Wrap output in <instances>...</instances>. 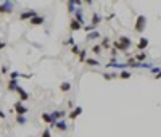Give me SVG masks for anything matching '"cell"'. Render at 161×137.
<instances>
[{"label": "cell", "instance_id": "obj_17", "mask_svg": "<svg viewBox=\"0 0 161 137\" xmlns=\"http://www.w3.org/2000/svg\"><path fill=\"white\" fill-rule=\"evenodd\" d=\"M101 23V16L99 13H93L92 15V26H97V24H100Z\"/></svg>", "mask_w": 161, "mask_h": 137}, {"label": "cell", "instance_id": "obj_28", "mask_svg": "<svg viewBox=\"0 0 161 137\" xmlns=\"http://www.w3.org/2000/svg\"><path fill=\"white\" fill-rule=\"evenodd\" d=\"M79 61H81V63H84V61H85V50H81V52H79Z\"/></svg>", "mask_w": 161, "mask_h": 137}, {"label": "cell", "instance_id": "obj_9", "mask_svg": "<svg viewBox=\"0 0 161 137\" xmlns=\"http://www.w3.org/2000/svg\"><path fill=\"white\" fill-rule=\"evenodd\" d=\"M44 21H45V18H44V16H39V15H36L34 18L29 19V23H31L32 26H40V24H44Z\"/></svg>", "mask_w": 161, "mask_h": 137}, {"label": "cell", "instance_id": "obj_7", "mask_svg": "<svg viewBox=\"0 0 161 137\" xmlns=\"http://www.w3.org/2000/svg\"><path fill=\"white\" fill-rule=\"evenodd\" d=\"M16 92L19 94V102H21V103H23V102H26L27 99H29V94H27V92L24 91V89L21 87V85H18V87H16Z\"/></svg>", "mask_w": 161, "mask_h": 137}, {"label": "cell", "instance_id": "obj_24", "mask_svg": "<svg viewBox=\"0 0 161 137\" xmlns=\"http://www.w3.org/2000/svg\"><path fill=\"white\" fill-rule=\"evenodd\" d=\"M19 76H21V74H19L18 71H11L10 73V81H18Z\"/></svg>", "mask_w": 161, "mask_h": 137}, {"label": "cell", "instance_id": "obj_15", "mask_svg": "<svg viewBox=\"0 0 161 137\" xmlns=\"http://www.w3.org/2000/svg\"><path fill=\"white\" fill-rule=\"evenodd\" d=\"M131 76H132V73H129L127 69H123V71L118 73V77H121V79H131Z\"/></svg>", "mask_w": 161, "mask_h": 137}, {"label": "cell", "instance_id": "obj_34", "mask_svg": "<svg viewBox=\"0 0 161 137\" xmlns=\"http://www.w3.org/2000/svg\"><path fill=\"white\" fill-rule=\"evenodd\" d=\"M5 47H7V44H5L3 41H0V50H2V49H5Z\"/></svg>", "mask_w": 161, "mask_h": 137}, {"label": "cell", "instance_id": "obj_14", "mask_svg": "<svg viewBox=\"0 0 161 137\" xmlns=\"http://www.w3.org/2000/svg\"><path fill=\"white\" fill-rule=\"evenodd\" d=\"M69 29H71L73 32H76V31H79V29H82V26H81L79 23L76 21V19H71V23H69Z\"/></svg>", "mask_w": 161, "mask_h": 137}, {"label": "cell", "instance_id": "obj_35", "mask_svg": "<svg viewBox=\"0 0 161 137\" xmlns=\"http://www.w3.org/2000/svg\"><path fill=\"white\" fill-rule=\"evenodd\" d=\"M3 118H5V113H3L2 110H0V119H3Z\"/></svg>", "mask_w": 161, "mask_h": 137}, {"label": "cell", "instance_id": "obj_27", "mask_svg": "<svg viewBox=\"0 0 161 137\" xmlns=\"http://www.w3.org/2000/svg\"><path fill=\"white\" fill-rule=\"evenodd\" d=\"M100 47H103V49H111V47H110V42H108V37L103 39V42H101Z\"/></svg>", "mask_w": 161, "mask_h": 137}, {"label": "cell", "instance_id": "obj_8", "mask_svg": "<svg viewBox=\"0 0 161 137\" xmlns=\"http://www.w3.org/2000/svg\"><path fill=\"white\" fill-rule=\"evenodd\" d=\"M74 19H76L81 26H84V13H82V8H76V11H74Z\"/></svg>", "mask_w": 161, "mask_h": 137}, {"label": "cell", "instance_id": "obj_29", "mask_svg": "<svg viewBox=\"0 0 161 137\" xmlns=\"http://www.w3.org/2000/svg\"><path fill=\"white\" fill-rule=\"evenodd\" d=\"M71 52H73L74 55H79L81 49H79V47H77V45H73V47H71Z\"/></svg>", "mask_w": 161, "mask_h": 137}, {"label": "cell", "instance_id": "obj_12", "mask_svg": "<svg viewBox=\"0 0 161 137\" xmlns=\"http://www.w3.org/2000/svg\"><path fill=\"white\" fill-rule=\"evenodd\" d=\"M50 116H52L55 121H58V119H63V118H65V116H66V111H63V110H58V111H53Z\"/></svg>", "mask_w": 161, "mask_h": 137}, {"label": "cell", "instance_id": "obj_33", "mask_svg": "<svg viewBox=\"0 0 161 137\" xmlns=\"http://www.w3.org/2000/svg\"><path fill=\"white\" fill-rule=\"evenodd\" d=\"M151 73H155V76H156V74H160V66H156V68H153V69H151Z\"/></svg>", "mask_w": 161, "mask_h": 137}, {"label": "cell", "instance_id": "obj_10", "mask_svg": "<svg viewBox=\"0 0 161 137\" xmlns=\"http://www.w3.org/2000/svg\"><path fill=\"white\" fill-rule=\"evenodd\" d=\"M148 44H150V42H148V39H147V37H140L139 44H137V49H139L140 52H143V50L148 47Z\"/></svg>", "mask_w": 161, "mask_h": 137}, {"label": "cell", "instance_id": "obj_16", "mask_svg": "<svg viewBox=\"0 0 161 137\" xmlns=\"http://www.w3.org/2000/svg\"><path fill=\"white\" fill-rule=\"evenodd\" d=\"M134 60L137 61V63H143V61L147 60V53H145V52H140L137 57H134Z\"/></svg>", "mask_w": 161, "mask_h": 137}, {"label": "cell", "instance_id": "obj_5", "mask_svg": "<svg viewBox=\"0 0 161 137\" xmlns=\"http://www.w3.org/2000/svg\"><path fill=\"white\" fill-rule=\"evenodd\" d=\"M36 11H34V10H29V11H23V13L21 15H19V19H21V21H29V19L31 18H34V16H36Z\"/></svg>", "mask_w": 161, "mask_h": 137}, {"label": "cell", "instance_id": "obj_3", "mask_svg": "<svg viewBox=\"0 0 161 137\" xmlns=\"http://www.w3.org/2000/svg\"><path fill=\"white\" fill-rule=\"evenodd\" d=\"M13 10H15V3L13 2H2L0 3V15L11 13Z\"/></svg>", "mask_w": 161, "mask_h": 137}, {"label": "cell", "instance_id": "obj_13", "mask_svg": "<svg viewBox=\"0 0 161 137\" xmlns=\"http://www.w3.org/2000/svg\"><path fill=\"white\" fill-rule=\"evenodd\" d=\"M55 127H58L60 131H68V124H66L65 119H58L57 123H55Z\"/></svg>", "mask_w": 161, "mask_h": 137}, {"label": "cell", "instance_id": "obj_18", "mask_svg": "<svg viewBox=\"0 0 161 137\" xmlns=\"http://www.w3.org/2000/svg\"><path fill=\"white\" fill-rule=\"evenodd\" d=\"M100 37V32L99 31H92V32L87 34V41H95V39Z\"/></svg>", "mask_w": 161, "mask_h": 137}, {"label": "cell", "instance_id": "obj_26", "mask_svg": "<svg viewBox=\"0 0 161 137\" xmlns=\"http://www.w3.org/2000/svg\"><path fill=\"white\" fill-rule=\"evenodd\" d=\"M92 52L95 53V55H100V53H101V47H100V45H93V47H92Z\"/></svg>", "mask_w": 161, "mask_h": 137}, {"label": "cell", "instance_id": "obj_1", "mask_svg": "<svg viewBox=\"0 0 161 137\" xmlns=\"http://www.w3.org/2000/svg\"><path fill=\"white\" fill-rule=\"evenodd\" d=\"M131 45H132V42H131V39H129L127 36H121L118 41L113 44V47H115V50L118 52V50H121V52H126L127 49H131Z\"/></svg>", "mask_w": 161, "mask_h": 137}, {"label": "cell", "instance_id": "obj_23", "mask_svg": "<svg viewBox=\"0 0 161 137\" xmlns=\"http://www.w3.org/2000/svg\"><path fill=\"white\" fill-rule=\"evenodd\" d=\"M18 81H8V91H16Z\"/></svg>", "mask_w": 161, "mask_h": 137}, {"label": "cell", "instance_id": "obj_30", "mask_svg": "<svg viewBox=\"0 0 161 137\" xmlns=\"http://www.w3.org/2000/svg\"><path fill=\"white\" fill-rule=\"evenodd\" d=\"M42 137H52V131H50V129H45V131L42 132Z\"/></svg>", "mask_w": 161, "mask_h": 137}, {"label": "cell", "instance_id": "obj_6", "mask_svg": "<svg viewBox=\"0 0 161 137\" xmlns=\"http://www.w3.org/2000/svg\"><path fill=\"white\" fill-rule=\"evenodd\" d=\"M42 121H44V123H47V124H50V127H55V123H57V121H55L52 116H50V113H42Z\"/></svg>", "mask_w": 161, "mask_h": 137}, {"label": "cell", "instance_id": "obj_19", "mask_svg": "<svg viewBox=\"0 0 161 137\" xmlns=\"http://www.w3.org/2000/svg\"><path fill=\"white\" fill-rule=\"evenodd\" d=\"M60 91L61 92H69V91H71V84H69V82H61V84H60Z\"/></svg>", "mask_w": 161, "mask_h": 137}, {"label": "cell", "instance_id": "obj_25", "mask_svg": "<svg viewBox=\"0 0 161 137\" xmlns=\"http://www.w3.org/2000/svg\"><path fill=\"white\" fill-rule=\"evenodd\" d=\"M16 123L18 124H26L27 123V118H26V116H16Z\"/></svg>", "mask_w": 161, "mask_h": 137}, {"label": "cell", "instance_id": "obj_20", "mask_svg": "<svg viewBox=\"0 0 161 137\" xmlns=\"http://www.w3.org/2000/svg\"><path fill=\"white\" fill-rule=\"evenodd\" d=\"M85 63L89 66H100V61L95 60V58H85Z\"/></svg>", "mask_w": 161, "mask_h": 137}, {"label": "cell", "instance_id": "obj_21", "mask_svg": "<svg viewBox=\"0 0 161 137\" xmlns=\"http://www.w3.org/2000/svg\"><path fill=\"white\" fill-rule=\"evenodd\" d=\"M116 77H118V73H103V79H107V81L116 79Z\"/></svg>", "mask_w": 161, "mask_h": 137}, {"label": "cell", "instance_id": "obj_11", "mask_svg": "<svg viewBox=\"0 0 161 137\" xmlns=\"http://www.w3.org/2000/svg\"><path fill=\"white\" fill-rule=\"evenodd\" d=\"M81 115H82V107H76L71 113H69L68 116H69V119H73V121H74V119L77 118V116H81Z\"/></svg>", "mask_w": 161, "mask_h": 137}, {"label": "cell", "instance_id": "obj_22", "mask_svg": "<svg viewBox=\"0 0 161 137\" xmlns=\"http://www.w3.org/2000/svg\"><path fill=\"white\" fill-rule=\"evenodd\" d=\"M76 11V5H74V0H69L68 2V13H74Z\"/></svg>", "mask_w": 161, "mask_h": 137}, {"label": "cell", "instance_id": "obj_32", "mask_svg": "<svg viewBox=\"0 0 161 137\" xmlns=\"http://www.w3.org/2000/svg\"><path fill=\"white\" fill-rule=\"evenodd\" d=\"M7 73H8V66L3 65V66H2V73H0V74H7Z\"/></svg>", "mask_w": 161, "mask_h": 137}, {"label": "cell", "instance_id": "obj_2", "mask_svg": "<svg viewBox=\"0 0 161 137\" xmlns=\"http://www.w3.org/2000/svg\"><path fill=\"white\" fill-rule=\"evenodd\" d=\"M145 26H147V16H143V15L137 16V21H135V31L137 32L142 34L145 31Z\"/></svg>", "mask_w": 161, "mask_h": 137}, {"label": "cell", "instance_id": "obj_4", "mask_svg": "<svg viewBox=\"0 0 161 137\" xmlns=\"http://www.w3.org/2000/svg\"><path fill=\"white\" fill-rule=\"evenodd\" d=\"M13 108H15V111H16V116H26L27 107H26V105H23L21 102H16V103L13 105Z\"/></svg>", "mask_w": 161, "mask_h": 137}, {"label": "cell", "instance_id": "obj_31", "mask_svg": "<svg viewBox=\"0 0 161 137\" xmlns=\"http://www.w3.org/2000/svg\"><path fill=\"white\" fill-rule=\"evenodd\" d=\"M93 27H95V26H92V24H87V26H84V29L87 31V32H92V31H93Z\"/></svg>", "mask_w": 161, "mask_h": 137}]
</instances>
